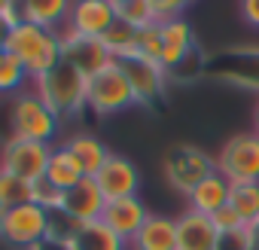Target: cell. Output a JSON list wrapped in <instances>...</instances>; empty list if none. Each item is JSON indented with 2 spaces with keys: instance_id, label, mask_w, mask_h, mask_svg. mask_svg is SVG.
Returning a JSON list of instances; mask_svg holds the SVG:
<instances>
[{
  "instance_id": "obj_1",
  "label": "cell",
  "mask_w": 259,
  "mask_h": 250,
  "mask_svg": "<svg viewBox=\"0 0 259 250\" xmlns=\"http://www.w3.org/2000/svg\"><path fill=\"white\" fill-rule=\"evenodd\" d=\"M0 46H4L7 52H13L25 64V70L31 73V79L40 76V73H46V70H52L64 58L61 31H49V28L31 25V22L13 25Z\"/></svg>"
},
{
  "instance_id": "obj_2",
  "label": "cell",
  "mask_w": 259,
  "mask_h": 250,
  "mask_svg": "<svg viewBox=\"0 0 259 250\" xmlns=\"http://www.w3.org/2000/svg\"><path fill=\"white\" fill-rule=\"evenodd\" d=\"M31 89L49 104V110L58 119H73L82 110H89V76L73 64H67L64 58L52 70L34 76Z\"/></svg>"
},
{
  "instance_id": "obj_3",
  "label": "cell",
  "mask_w": 259,
  "mask_h": 250,
  "mask_svg": "<svg viewBox=\"0 0 259 250\" xmlns=\"http://www.w3.org/2000/svg\"><path fill=\"white\" fill-rule=\"evenodd\" d=\"M58 129H61V119L49 110V104L34 89H25V92L10 98V132H13V138L52 144Z\"/></svg>"
},
{
  "instance_id": "obj_4",
  "label": "cell",
  "mask_w": 259,
  "mask_h": 250,
  "mask_svg": "<svg viewBox=\"0 0 259 250\" xmlns=\"http://www.w3.org/2000/svg\"><path fill=\"white\" fill-rule=\"evenodd\" d=\"M135 89L128 82V73L119 61L107 64L95 76H89V110L95 116H113L128 107H135Z\"/></svg>"
},
{
  "instance_id": "obj_5",
  "label": "cell",
  "mask_w": 259,
  "mask_h": 250,
  "mask_svg": "<svg viewBox=\"0 0 259 250\" xmlns=\"http://www.w3.org/2000/svg\"><path fill=\"white\" fill-rule=\"evenodd\" d=\"M49 232H52V214L46 207L34 204V201L0 214V238H4L7 244H13V247L31 250Z\"/></svg>"
},
{
  "instance_id": "obj_6",
  "label": "cell",
  "mask_w": 259,
  "mask_h": 250,
  "mask_svg": "<svg viewBox=\"0 0 259 250\" xmlns=\"http://www.w3.org/2000/svg\"><path fill=\"white\" fill-rule=\"evenodd\" d=\"M217 171L232 183H259V135L241 132L229 138L217 156Z\"/></svg>"
},
{
  "instance_id": "obj_7",
  "label": "cell",
  "mask_w": 259,
  "mask_h": 250,
  "mask_svg": "<svg viewBox=\"0 0 259 250\" xmlns=\"http://www.w3.org/2000/svg\"><path fill=\"white\" fill-rule=\"evenodd\" d=\"M52 144L40 141H25V138H7V144L0 147V171L16 174L28 183H37L46 177L49 159H52Z\"/></svg>"
},
{
  "instance_id": "obj_8",
  "label": "cell",
  "mask_w": 259,
  "mask_h": 250,
  "mask_svg": "<svg viewBox=\"0 0 259 250\" xmlns=\"http://www.w3.org/2000/svg\"><path fill=\"white\" fill-rule=\"evenodd\" d=\"M217 171V159H210L204 150H198V147H192V144H177V147H171V153L165 156V177H168V183L177 189V192H183L186 198H189V192L207 177V174H213Z\"/></svg>"
},
{
  "instance_id": "obj_9",
  "label": "cell",
  "mask_w": 259,
  "mask_h": 250,
  "mask_svg": "<svg viewBox=\"0 0 259 250\" xmlns=\"http://www.w3.org/2000/svg\"><path fill=\"white\" fill-rule=\"evenodd\" d=\"M113 28H116L113 0H79V4H70V16H67L64 31L79 34V37L104 40Z\"/></svg>"
},
{
  "instance_id": "obj_10",
  "label": "cell",
  "mask_w": 259,
  "mask_h": 250,
  "mask_svg": "<svg viewBox=\"0 0 259 250\" xmlns=\"http://www.w3.org/2000/svg\"><path fill=\"white\" fill-rule=\"evenodd\" d=\"M95 183L98 189L104 192L107 201H116V198H132L138 195L141 189V171L132 159H125L119 153H110V159L101 165V171L95 174Z\"/></svg>"
},
{
  "instance_id": "obj_11",
  "label": "cell",
  "mask_w": 259,
  "mask_h": 250,
  "mask_svg": "<svg viewBox=\"0 0 259 250\" xmlns=\"http://www.w3.org/2000/svg\"><path fill=\"white\" fill-rule=\"evenodd\" d=\"M122 70L128 73V82L135 89V101L138 104H156L162 95H165V82H168V70L159 64V61H150L144 55H135V58H125L119 61Z\"/></svg>"
},
{
  "instance_id": "obj_12",
  "label": "cell",
  "mask_w": 259,
  "mask_h": 250,
  "mask_svg": "<svg viewBox=\"0 0 259 250\" xmlns=\"http://www.w3.org/2000/svg\"><path fill=\"white\" fill-rule=\"evenodd\" d=\"M147 220H150V211H147V204H144L138 195L107 201V207H104V214H101V223H104L113 235H119L125 244L135 241V235L144 229Z\"/></svg>"
},
{
  "instance_id": "obj_13",
  "label": "cell",
  "mask_w": 259,
  "mask_h": 250,
  "mask_svg": "<svg viewBox=\"0 0 259 250\" xmlns=\"http://www.w3.org/2000/svg\"><path fill=\"white\" fill-rule=\"evenodd\" d=\"M61 43H64V61L73 64L76 70H82L85 76H95L98 70H104L107 64H113V55L104 46V40L61 31Z\"/></svg>"
},
{
  "instance_id": "obj_14",
  "label": "cell",
  "mask_w": 259,
  "mask_h": 250,
  "mask_svg": "<svg viewBox=\"0 0 259 250\" xmlns=\"http://www.w3.org/2000/svg\"><path fill=\"white\" fill-rule=\"evenodd\" d=\"M159 34H162V61L159 64L171 76L195 55V34H192L186 19H174V22L159 25Z\"/></svg>"
},
{
  "instance_id": "obj_15",
  "label": "cell",
  "mask_w": 259,
  "mask_h": 250,
  "mask_svg": "<svg viewBox=\"0 0 259 250\" xmlns=\"http://www.w3.org/2000/svg\"><path fill=\"white\" fill-rule=\"evenodd\" d=\"M104 207H107V198H104V192L98 189L95 177H82L73 189L64 192V201H61V214H64L67 220H73L76 226L101 220Z\"/></svg>"
},
{
  "instance_id": "obj_16",
  "label": "cell",
  "mask_w": 259,
  "mask_h": 250,
  "mask_svg": "<svg viewBox=\"0 0 259 250\" xmlns=\"http://www.w3.org/2000/svg\"><path fill=\"white\" fill-rule=\"evenodd\" d=\"M220 247V229L207 214L183 211L177 217V250H217Z\"/></svg>"
},
{
  "instance_id": "obj_17",
  "label": "cell",
  "mask_w": 259,
  "mask_h": 250,
  "mask_svg": "<svg viewBox=\"0 0 259 250\" xmlns=\"http://www.w3.org/2000/svg\"><path fill=\"white\" fill-rule=\"evenodd\" d=\"M229 198H232V183H229L220 171H213V174H207V177L189 192V211H198V214L213 217L217 211H223V207L229 204Z\"/></svg>"
},
{
  "instance_id": "obj_18",
  "label": "cell",
  "mask_w": 259,
  "mask_h": 250,
  "mask_svg": "<svg viewBox=\"0 0 259 250\" xmlns=\"http://www.w3.org/2000/svg\"><path fill=\"white\" fill-rule=\"evenodd\" d=\"M64 147H67V153L76 159V165L82 168L85 177H95V174L101 171V165L110 159L107 144H104L101 138H95L92 132H76V135H70V138L64 141Z\"/></svg>"
},
{
  "instance_id": "obj_19",
  "label": "cell",
  "mask_w": 259,
  "mask_h": 250,
  "mask_svg": "<svg viewBox=\"0 0 259 250\" xmlns=\"http://www.w3.org/2000/svg\"><path fill=\"white\" fill-rule=\"evenodd\" d=\"M132 250H177V220L150 214L144 229L135 235V241L128 244Z\"/></svg>"
},
{
  "instance_id": "obj_20",
  "label": "cell",
  "mask_w": 259,
  "mask_h": 250,
  "mask_svg": "<svg viewBox=\"0 0 259 250\" xmlns=\"http://www.w3.org/2000/svg\"><path fill=\"white\" fill-rule=\"evenodd\" d=\"M22 22L49 28V31H64L67 16H70V4L67 0H28V4H19Z\"/></svg>"
},
{
  "instance_id": "obj_21",
  "label": "cell",
  "mask_w": 259,
  "mask_h": 250,
  "mask_svg": "<svg viewBox=\"0 0 259 250\" xmlns=\"http://www.w3.org/2000/svg\"><path fill=\"white\" fill-rule=\"evenodd\" d=\"M85 174H82V168L76 165V159L67 153V147L64 144H58L55 150H52V159H49V168H46V183H52L58 192H67V189H73L79 180H82Z\"/></svg>"
},
{
  "instance_id": "obj_22",
  "label": "cell",
  "mask_w": 259,
  "mask_h": 250,
  "mask_svg": "<svg viewBox=\"0 0 259 250\" xmlns=\"http://www.w3.org/2000/svg\"><path fill=\"white\" fill-rule=\"evenodd\" d=\"M73 241H76L79 250H125V247H128V244H125L119 235H113L101 220L82 223V226L73 232Z\"/></svg>"
},
{
  "instance_id": "obj_23",
  "label": "cell",
  "mask_w": 259,
  "mask_h": 250,
  "mask_svg": "<svg viewBox=\"0 0 259 250\" xmlns=\"http://www.w3.org/2000/svg\"><path fill=\"white\" fill-rule=\"evenodd\" d=\"M28 79H31V73L25 70V64L13 52H7L4 46H0V95H10L13 98V95L25 92Z\"/></svg>"
},
{
  "instance_id": "obj_24",
  "label": "cell",
  "mask_w": 259,
  "mask_h": 250,
  "mask_svg": "<svg viewBox=\"0 0 259 250\" xmlns=\"http://www.w3.org/2000/svg\"><path fill=\"white\" fill-rule=\"evenodd\" d=\"M113 7H116V22L132 31H144V28L156 25L150 0H113Z\"/></svg>"
},
{
  "instance_id": "obj_25",
  "label": "cell",
  "mask_w": 259,
  "mask_h": 250,
  "mask_svg": "<svg viewBox=\"0 0 259 250\" xmlns=\"http://www.w3.org/2000/svg\"><path fill=\"white\" fill-rule=\"evenodd\" d=\"M28 201H34V183L0 171V214L13 211L19 204H28Z\"/></svg>"
},
{
  "instance_id": "obj_26",
  "label": "cell",
  "mask_w": 259,
  "mask_h": 250,
  "mask_svg": "<svg viewBox=\"0 0 259 250\" xmlns=\"http://www.w3.org/2000/svg\"><path fill=\"white\" fill-rule=\"evenodd\" d=\"M229 204L241 214V220L247 226H256L259 223V183H238V186H232Z\"/></svg>"
},
{
  "instance_id": "obj_27",
  "label": "cell",
  "mask_w": 259,
  "mask_h": 250,
  "mask_svg": "<svg viewBox=\"0 0 259 250\" xmlns=\"http://www.w3.org/2000/svg\"><path fill=\"white\" fill-rule=\"evenodd\" d=\"M104 46L110 49L113 61L135 58V55H138V31H132V28H125V25L116 22V28L104 37Z\"/></svg>"
},
{
  "instance_id": "obj_28",
  "label": "cell",
  "mask_w": 259,
  "mask_h": 250,
  "mask_svg": "<svg viewBox=\"0 0 259 250\" xmlns=\"http://www.w3.org/2000/svg\"><path fill=\"white\" fill-rule=\"evenodd\" d=\"M138 55H144L150 61H162V34H159V25H150V28L138 31Z\"/></svg>"
},
{
  "instance_id": "obj_29",
  "label": "cell",
  "mask_w": 259,
  "mask_h": 250,
  "mask_svg": "<svg viewBox=\"0 0 259 250\" xmlns=\"http://www.w3.org/2000/svg\"><path fill=\"white\" fill-rule=\"evenodd\" d=\"M153 7V22L156 25H165V22H174V19H183V0H150Z\"/></svg>"
},
{
  "instance_id": "obj_30",
  "label": "cell",
  "mask_w": 259,
  "mask_h": 250,
  "mask_svg": "<svg viewBox=\"0 0 259 250\" xmlns=\"http://www.w3.org/2000/svg\"><path fill=\"white\" fill-rule=\"evenodd\" d=\"M210 220H213V226L220 229V235H229V232H238V229H244V226H247V223L241 220V214H238L232 204H226L223 211H217Z\"/></svg>"
},
{
  "instance_id": "obj_31",
  "label": "cell",
  "mask_w": 259,
  "mask_h": 250,
  "mask_svg": "<svg viewBox=\"0 0 259 250\" xmlns=\"http://www.w3.org/2000/svg\"><path fill=\"white\" fill-rule=\"evenodd\" d=\"M31 250H79L76 247V241H73V235H55V232H49L40 244H34Z\"/></svg>"
},
{
  "instance_id": "obj_32",
  "label": "cell",
  "mask_w": 259,
  "mask_h": 250,
  "mask_svg": "<svg viewBox=\"0 0 259 250\" xmlns=\"http://www.w3.org/2000/svg\"><path fill=\"white\" fill-rule=\"evenodd\" d=\"M241 16H244V22L250 28L259 31V0H244V4H241Z\"/></svg>"
},
{
  "instance_id": "obj_33",
  "label": "cell",
  "mask_w": 259,
  "mask_h": 250,
  "mask_svg": "<svg viewBox=\"0 0 259 250\" xmlns=\"http://www.w3.org/2000/svg\"><path fill=\"white\" fill-rule=\"evenodd\" d=\"M253 132L259 135V104H256V110H253Z\"/></svg>"
},
{
  "instance_id": "obj_34",
  "label": "cell",
  "mask_w": 259,
  "mask_h": 250,
  "mask_svg": "<svg viewBox=\"0 0 259 250\" xmlns=\"http://www.w3.org/2000/svg\"><path fill=\"white\" fill-rule=\"evenodd\" d=\"M256 250H259V247H256Z\"/></svg>"
}]
</instances>
